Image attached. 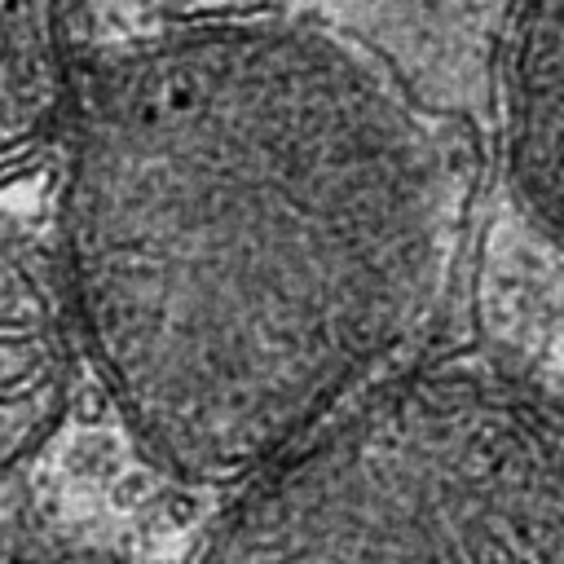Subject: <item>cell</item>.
I'll list each match as a JSON object with an SVG mask.
<instances>
[{
	"label": "cell",
	"instance_id": "cell-4",
	"mask_svg": "<svg viewBox=\"0 0 564 564\" xmlns=\"http://www.w3.org/2000/svg\"><path fill=\"white\" fill-rule=\"evenodd\" d=\"M502 150L520 203L564 256V0H511Z\"/></svg>",
	"mask_w": 564,
	"mask_h": 564
},
{
	"label": "cell",
	"instance_id": "cell-3",
	"mask_svg": "<svg viewBox=\"0 0 564 564\" xmlns=\"http://www.w3.org/2000/svg\"><path fill=\"white\" fill-rule=\"evenodd\" d=\"M79 326L66 278L0 238V485L57 432L75 388Z\"/></svg>",
	"mask_w": 564,
	"mask_h": 564
},
{
	"label": "cell",
	"instance_id": "cell-2",
	"mask_svg": "<svg viewBox=\"0 0 564 564\" xmlns=\"http://www.w3.org/2000/svg\"><path fill=\"white\" fill-rule=\"evenodd\" d=\"M212 560H564V392L410 375L247 485Z\"/></svg>",
	"mask_w": 564,
	"mask_h": 564
},
{
	"label": "cell",
	"instance_id": "cell-5",
	"mask_svg": "<svg viewBox=\"0 0 564 564\" xmlns=\"http://www.w3.org/2000/svg\"><path fill=\"white\" fill-rule=\"evenodd\" d=\"M75 106L62 0H0V172L22 167Z\"/></svg>",
	"mask_w": 564,
	"mask_h": 564
},
{
	"label": "cell",
	"instance_id": "cell-1",
	"mask_svg": "<svg viewBox=\"0 0 564 564\" xmlns=\"http://www.w3.org/2000/svg\"><path fill=\"white\" fill-rule=\"evenodd\" d=\"M62 251L79 344L145 454L194 485H251L427 317L449 176L366 44L203 18L88 70Z\"/></svg>",
	"mask_w": 564,
	"mask_h": 564
}]
</instances>
